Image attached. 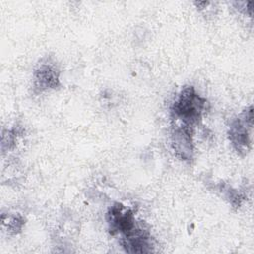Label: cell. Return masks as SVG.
<instances>
[{"instance_id": "obj_4", "label": "cell", "mask_w": 254, "mask_h": 254, "mask_svg": "<svg viewBox=\"0 0 254 254\" xmlns=\"http://www.w3.org/2000/svg\"><path fill=\"white\" fill-rule=\"evenodd\" d=\"M247 121L252 123V109L249 111L248 116L244 113L243 119H234L229 127V139L237 152L246 153L249 149V136L246 129Z\"/></svg>"}, {"instance_id": "obj_6", "label": "cell", "mask_w": 254, "mask_h": 254, "mask_svg": "<svg viewBox=\"0 0 254 254\" xmlns=\"http://www.w3.org/2000/svg\"><path fill=\"white\" fill-rule=\"evenodd\" d=\"M60 85L59 71L50 64L40 65L34 73V88L39 91L56 88Z\"/></svg>"}, {"instance_id": "obj_3", "label": "cell", "mask_w": 254, "mask_h": 254, "mask_svg": "<svg viewBox=\"0 0 254 254\" xmlns=\"http://www.w3.org/2000/svg\"><path fill=\"white\" fill-rule=\"evenodd\" d=\"M192 129L179 125L175 126L172 133V146L176 156L181 160L189 161L192 158Z\"/></svg>"}, {"instance_id": "obj_2", "label": "cell", "mask_w": 254, "mask_h": 254, "mask_svg": "<svg viewBox=\"0 0 254 254\" xmlns=\"http://www.w3.org/2000/svg\"><path fill=\"white\" fill-rule=\"evenodd\" d=\"M107 222L112 233H120L122 236L129 233L137 225L133 212L121 203H115L111 206L107 213Z\"/></svg>"}, {"instance_id": "obj_5", "label": "cell", "mask_w": 254, "mask_h": 254, "mask_svg": "<svg viewBox=\"0 0 254 254\" xmlns=\"http://www.w3.org/2000/svg\"><path fill=\"white\" fill-rule=\"evenodd\" d=\"M122 243L125 250L130 253H148L152 251L149 232L137 225L129 233L122 236Z\"/></svg>"}, {"instance_id": "obj_7", "label": "cell", "mask_w": 254, "mask_h": 254, "mask_svg": "<svg viewBox=\"0 0 254 254\" xmlns=\"http://www.w3.org/2000/svg\"><path fill=\"white\" fill-rule=\"evenodd\" d=\"M9 222H3V225L6 224L7 225V229L9 231H13V232H17L19 230H21L22 225L24 224L23 219L21 217H16V216H12L10 217V219H8Z\"/></svg>"}, {"instance_id": "obj_1", "label": "cell", "mask_w": 254, "mask_h": 254, "mask_svg": "<svg viewBox=\"0 0 254 254\" xmlns=\"http://www.w3.org/2000/svg\"><path fill=\"white\" fill-rule=\"evenodd\" d=\"M206 100L202 98L192 86L184 87L171 107L173 119L180 125L191 128L196 125L205 110Z\"/></svg>"}]
</instances>
